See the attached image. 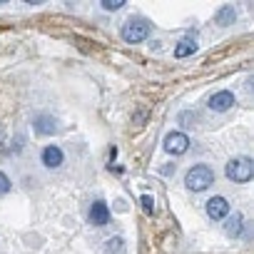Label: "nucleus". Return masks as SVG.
I'll return each mask as SVG.
<instances>
[{
    "mask_svg": "<svg viewBox=\"0 0 254 254\" xmlns=\"http://www.w3.org/2000/svg\"><path fill=\"white\" fill-rule=\"evenodd\" d=\"M214 182V172L207 167V165H194L187 177H185V185L192 190V192H204L209 185Z\"/></svg>",
    "mask_w": 254,
    "mask_h": 254,
    "instance_id": "obj_1",
    "label": "nucleus"
},
{
    "mask_svg": "<svg viewBox=\"0 0 254 254\" xmlns=\"http://www.w3.org/2000/svg\"><path fill=\"white\" fill-rule=\"evenodd\" d=\"M122 40L125 43H142L147 35H150V23L142 20V18H130L125 25H122Z\"/></svg>",
    "mask_w": 254,
    "mask_h": 254,
    "instance_id": "obj_2",
    "label": "nucleus"
},
{
    "mask_svg": "<svg viewBox=\"0 0 254 254\" xmlns=\"http://www.w3.org/2000/svg\"><path fill=\"white\" fill-rule=\"evenodd\" d=\"M227 177L232 182H249L252 180V172H254V165L249 157H234L232 162H227Z\"/></svg>",
    "mask_w": 254,
    "mask_h": 254,
    "instance_id": "obj_3",
    "label": "nucleus"
},
{
    "mask_svg": "<svg viewBox=\"0 0 254 254\" xmlns=\"http://www.w3.org/2000/svg\"><path fill=\"white\" fill-rule=\"evenodd\" d=\"M187 147H190V137L185 132H170L165 137V150L170 155H182V152H187Z\"/></svg>",
    "mask_w": 254,
    "mask_h": 254,
    "instance_id": "obj_4",
    "label": "nucleus"
},
{
    "mask_svg": "<svg viewBox=\"0 0 254 254\" xmlns=\"http://www.w3.org/2000/svg\"><path fill=\"white\" fill-rule=\"evenodd\" d=\"M232 105H234V95L229 90H219L209 97V107L214 112H227V110H232Z\"/></svg>",
    "mask_w": 254,
    "mask_h": 254,
    "instance_id": "obj_5",
    "label": "nucleus"
},
{
    "mask_svg": "<svg viewBox=\"0 0 254 254\" xmlns=\"http://www.w3.org/2000/svg\"><path fill=\"white\" fill-rule=\"evenodd\" d=\"M207 214H209L212 219H224V217L229 214V202H227L224 197H212V199H207Z\"/></svg>",
    "mask_w": 254,
    "mask_h": 254,
    "instance_id": "obj_6",
    "label": "nucleus"
},
{
    "mask_svg": "<svg viewBox=\"0 0 254 254\" xmlns=\"http://www.w3.org/2000/svg\"><path fill=\"white\" fill-rule=\"evenodd\" d=\"M90 222L95 227H102V224L110 222V209H107L105 202H92V207H90Z\"/></svg>",
    "mask_w": 254,
    "mask_h": 254,
    "instance_id": "obj_7",
    "label": "nucleus"
},
{
    "mask_svg": "<svg viewBox=\"0 0 254 254\" xmlns=\"http://www.w3.org/2000/svg\"><path fill=\"white\" fill-rule=\"evenodd\" d=\"M43 165L45 167H60L63 165V150L60 147H55V145H48L45 150H43Z\"/></svg>",
    "mask_w": 254,
    "mask_h": 254,
    "instance_id": "obj_8",
    "label": "nucleus"
},
{
    "mask_svg": "<svg viewBox=\"0 0 254 254\" xmlns=\"http://www.w3.org/2000/svg\"><path fill=\"white\" fill-rule=\"evenodd\" d=\"M35 130H38L40 135H53V132H58V120L50 117V115H40V117L35 120Z\"/></svg>",
    "mask_w": 254,
    "mask_h": 254,
    "instance_id": "obj_9",
    "label": "nucleus"
},
{
    "mask_svg": "<svg viewBox=\"0 0 254 254\" xmlns=\"http://www.w3.org/2000/svg\"><path fill=\"white\" fill-rule=\"evenodd\" d=\"M242 227H244V222H242V214H239V212H234V214L224 222V232H227L229 237H239V234H242Z\"/></svg>",
    "mask_w": 254,
    "mask_h": 254,
    "instance_id": "obj_10",
    "label": "nucleus"
},
{
    "mask_svg": "<svg viewBox=\"0 0 254 254\" xmlns=\"http://www.w3.org/2000/svg\"><path fill=\"white\" fill-rule=\"evenodd\" d=\"M125 239L122 237H110L105 242V254H125Z\"/></svg>",
    "mask_w": 254,
    "mask_h": 254,
    "instance_id": "obj_11",
    "label": "nucleus"
},
{
    "mask_svg": "<svg viewBox=\"0 0 254 254\" xmlns=\"http://www.w3.org/2000/svg\"><path fill=\"white\" fill-rule=\"evenodd\" d=\"M194 50H197V43H194V40H180L177 48H175V55H177V58H187V55H192Z\"/></svg>",
    "mask_w": 254,
    "mask_h": 254,
    "instance_id": "obj_12",
    "label": "nucleus"
},
{
    "mask_svg": "<svg viewBox=\"0 0 254 254\" xmlns=\"http://www.w3.org/2000/svg\"><path fill=\"white\" fill-rule=\"evenodd\" d=\"M234 18H237V13L232 10V5H224V8H219V13H217V23H219V25H232Z\"/></svg>",
    "mask_w": 254,
    "mask_h": 254,
    "instance_id": "obj_13",
    "label": "nucleus"
},
{
    "mask_svg": "<svg viewBox=\"0 0 254 254\" xmlns=\"http://www.w3.org/2000/svg\"><path fill=\"white\" fill-rule=\"evenodd\" d=\"M125 5V0H102V8L105 10H120Z\"/></svg>",
    "mask_w": 254,
    "mask_h": 254,
    "instance_id": "obj_14",
    "label": "nucleus"
},
{
    "mask_svg": "<svg viewBox=\"0 0 254 254\" xmlns=\"http://www.w3.org/2000/svg\"><path fill=\"white\" fill-rule=\"evenodd\" d=\"M5 192H10V180L5 172H0V194H5Z\"/></svg>",
    "mask_w": 254,
    "mask_h": 254,
    "instance_id": "obj_15",
    "label": "nucleus"
},
{
    "mask_svg": "<svg viewBox=\"0 0 254 254\" xmlns=\"http://www.w3.org/2000/svg\"><path fill=\"white\" fill-rule=\"evenodd\" d=\"M142 207H145V212L150 214V212L155 209V199H152L150 194H145V197H142Z\"/></svg>",
    "mask_w": 254,
    "mask_h": 254,
    "instance_id": "obj_16",
    "label": "nucleus"
},
{
    "mask_svg": "<svg viewBox=\"0 0 254 254\" xmlns=\"http://www.w3.org/2000/svg\"><path fill=\"white\" fill-rule=\"evenodd\" d=\"M194 117H197L194 112H182V115H180V120H182V125H190V120H194Z\"/></svg>",
    "mask_w": 254,
    "mask_h": 254,
    "instance_id": "obj_17",
    "label": "nucleus"
}]
</instances>
